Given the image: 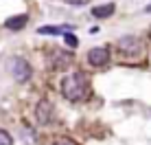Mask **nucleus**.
<instances>
[{
  "mask_svg": "<svg viewBox=\"0 0 151 145\" xmlns=\"http://www.w3.org/2000/svg\"><path fill=\"white\" fill-rule=\"evenodd\" d=\"M149 40H151V27H149Z\"/></svg>",
  "mask_w": 151,
  "mask_h": 145,
  "instance_id": "nucleus-14",
  "label": "nucleus"
},
{
  "mask_svg": "<svg viewBox=\"0 0 151 145\" xmlns=\"http://www.w3.org/2000/svg\"><path fill=\"white\" fill-rule=\"evenodd\" d=\"M116 49L121 51L123 55H140V51H142V44H140L138 38H134V35H125L116 42Z\"/></svg>",
  "mask_w": 151,
  "mask_h": 145,
  "instance_id": "nucleus-3",
  "label": "nucleus"
},
{
  "mask_svg": "<svg viewBox=\"0 0 151 145\" xmlns=\"http://www.w3.org/2000/svg\"><path fill=\"white\" fill-rule=\"evenodd\" d=\"M35 117H37L40 125H48V123L53 121V106H50V101L42 99L37 103V108H35Z\"/></svg>",
  "mask_w": 151,
  "mask_h": 145,
  "instance_id": "nucleus-5",
  "label": "nucleus"
},
{
  "mask_svg": "<svg viewBox=\"0 0 151 145\" xmlns=\"http://www.w3.org/2000/svg\"><path fill=\"white\" fill-rule=\"evenodd\" d=\"M59 90H61V95H64L68 101L79 103V101H83V99L88 97V92H90V86H88L86 75H83L81 70H77V72H68V75L61 77Z\"/></svg>",
  "mask_w": 151,
  "mask_h": 145,
  "instance_id": "nucleus-1",
  "label": "nucleus"
},
{
  "mask_svg": "<svg viewBox=\"0 0 151 145\" xmlns=\"http://www.w3.org/2000/svg\"><path fill=\"white\" fill-rule=\"evenodd\" d=\"M64 40H66V44H68V46H77V44H79L72 33H64Z\"/></svg>",
  "mask_w": 151,
  "mask_h": 145,
  "instance_id": "nucleus-11",
  "label": "nucleus"
},
{
  "mask_svg": "<svg viewBox=\"0 0 151 145\" xmlns=\"http://www.w3.org/2000/svg\"><path fill=\"white\" fill-rule=\"evenodd\" d=\"M53 145H77V143L70 141V138H59V141H55Z\"/></svg>",
  "mask_w": 151,
  "mask_h": 145,
  "instance_id": "nucleus-12",
  "label": "nucleus"
},
{
  "mask_svg": "<svg viewBox=\"0 0 151 145\" xmlns=\"http://www.w3.org/2000/svg\"><path fill=\"white\" fill-rule=\"evenodd\" d=\"M9 70H11V77L18 84H24V81L31 79V75H33V68H31V64L24 57H13L9 62Z\"/></svg>",
  "mask_w": 151,
  "mask_h": 145,
  "instance_id": "nucleus-2",
  "label": "nucleus"
},
{
  "mask_svg": "<svg viewBox=\"0 0 151 145\" xmlns=\"http://www.w3.org/2000/svg\"><path fill=\"white\" fill-rule=\"evenodd\" d=\"M0 145H13L11 134H9L7 130H2V128H0Z\"/></svg>",
  "mask_w": 151,
  "mask_h": 145,
  "instance_id": "nucleus-10",
  "label": "nucleus"
},
{
  "mask_svg": "<svg viewBox=\"0 0 151 145\" xmlns=\"http://www.w3.org/2000/svg\"><path fill=\"white\" fill-rule=\"evenodd\" d=\"M88 62H90L94 68H103V66L110 62V51L103 49V46H96V49L88 51Z\"/></svg>",
  "mask_w": 151,
  "mask_h": 145,
  "instance_id": "nucleus-4",
  "label": "nucleus"
},
{
  "mask_svg": "<svg viewBox=\"0 0 151 145\" xmlns=\"http://www.w3.org/2000/svg\"><path fill=\"white\" fill-rule=\"evenodd\" d=\"M27 22H29V15H27V13H20V15L9 18L7 22H4V27H7L9 31H20L22 27H27Z\"/></svg>",
  "mask_w": 151,
  "mask_h": 145,
  "instance_id": "nucleus-7",
  "label": "nucleus"
},
{
  "mask_svg": "<svg viewBox=\"0 0 151 145\" xmlns=\"http://www.w3.org/2000/svg\"><path fill=\"white\" fill-rule=\"evenodd\" d=\"M37 33H44V35H59L61 29H59V27H40Z\"/></svg>",
  "mask_w": 151,
  "mask_h": 145,
  "instance_id": "nucleus-9",
  "label": "nucleus"
},
{
  "mask_svg": "<svg viewBox=\"0 0 151 145\" xmlns=\"http://www.w3.org/2000/svg\"><path fill=\"white\" fill-rule=\"evenodd\" d=\"M68 4H75V7H81V4H86V0H66Z\"/></svg>",
  "mask_w": 151,
  "mask_h": 145,
  "instance_id": "nucleus-13",
  "label": "nucleus"
},
{
  "mask_svg": "<svg viewBox=\"0 0 151 145\" xmlns=\"http://www.w3.org/2000/svg\"><path fill=\"white\" fill-rule=\"evenodd\" d=\"M114 11H116V4L114 2H105V4H96V7L92 9V15H94L96 20H105V18H110Z\"/></svg>",
  "mask_w": 151,
  "mask_h": 145,
  "instance_id": "nucleus-6",
  "label": "nucleus"
},
{
  "mask_svg": "<svg viewBox=\"0 0 151 145\" xmlns=\"http://www.w3.org/2000/svg\"><path fill=\"white\" fill-rule=\"evenodd\" d=\"M55 62H53V68L57 70V68H66V66H68L70 64V53H59V55H55V57H53Z\"/></svg>",
  "mask_w": 151,
  "mask_h": 145,
  "instance_id": "nucleus-8",
  "label": "nucleus"
}]
</instances>
